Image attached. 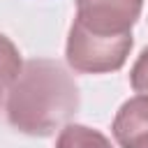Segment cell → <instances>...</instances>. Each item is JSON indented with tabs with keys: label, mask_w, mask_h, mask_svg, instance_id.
<instances>
[{
	"label": "cell",
	"mask_w": 148,
	"mask_h": 148,
	"mask_svg": "<svg viewBox=\"0 0 148 148\" xmlns=\"http://www.w3.org/2000/svg\"><path fill=\"white\" fill-rule=\"evenodd\" d=\"M111 132L120 148H148V95L127 99L118 109Z\"/></svg>",
	"instance_id": "4"
},
{
	"label": "cell",
	"mask_w": 148,
	"mask_h": 148,
	"mask_svg": "<svg viewBox=\"0 0 148 148\" xmlns=\"http://www.w3.org/2000/svg\"><path fill=\"white\" fill-rule=\"evenodd\" d=\"M5 92H7V88H5L2 83H0V102H2V95H5Z\"/></svg>",
	"instance_id": "8"
},
{
	"label": "cell",
	"mask_w": 148,
	"mask_h": 148,
	"mask_svg": "<svg viewBox=\"0 0 148 148\" xmlns=\"http://www.w3.org/2000/svg\"><path fill=\"white\" fill-rule=\"evenodd\" d=\"M23 62L18 56V49L14 46V42L5 35H0V83L9 90V86L14 83V79L18 76Z\"/></svg>",
	"instance_id": "6"
},
{
	"label": "cell",
	"mask_w": 148,
	"mask_h": 148,
	"mask_svg": "<svg viewBox=\"0 0 148 148\" xmlns=\"http://www.w3.org/2000/svg\"><path fill=\"white\" fill-rule=\"evenodd\" d=\"M143 0H76V21L99 35L132 32Z\"/></svg>",
	"instance_id": "3"
},
{
	"label": "cell",
	"mask_w": 148,
	"mask_h": 148,
	"mask_svg": "<svg viewBox=\"0 0 148 148\" xmlns=\"http://www.w3.org/2000/svg\"><path fill=\"white\" fill-rule=\"evenodd\" d=\"M130 83L139 95H148V46L141 51L130 72Z\"/></svg>",
	"instance_id": "7"
},
{
	"label": "cell",
	"mask_w": 148,
	"mask_h": 148,
	"mask_svg": "<svg viewBox=\"0 0 148 148\" xmlns=\"http://www.w3.org/2000/svg\"><path fill=\"white\" fill-rule=\"evenodd\" d=\"M79 86L49 58L28 60L7 90V120L30 136H51L79 111Z\"/></svg>",
	"instance_id": "1"
},
{
	"label": "cell",
	"mask_w": 148,
	"mask_h": 148,
	"mask_svg": "<svg viewBox=\"0 0 148 148\" xmlns=\"http://www.w3.org/2000/svg\"><path fill=\"white\" fill-rule=\"evenodd\" d=\"M132 51V32L125 35H99L83 28L79 21L72 23L67 37V62L81 74H106L125 65Z\"/></svg>",
	"instance_id": "2"
},
{
	"label": "cell",
	"mask_w": 148,
	"mask_h": 148,
	"mask_svg": "<svg viewBox=\"0 0 148 148\" xmlns=\"http://www.w3.org/2000/svg\"><path fill=\"white\" fill-rule=\"evenodd\" d=\"M56 148H113V146H111V141L102 132H97L92 127H86V125H65L60 130Z\"/></svg>",
	"instance_id": "5"
}]
</instances>
